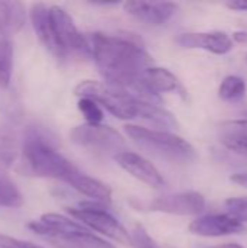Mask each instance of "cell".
I'll use <instances>...</instances> for the list:
<instances>
[{
	"label": "cell",
	"instance_id": "19",
	"mask_svg": "<svg viewBox=\"0 0 247 248\" xmlns=\"http://www.w3.org/2000/svg\"><path fill=\"white\" fill-rule=\"evenodd\" d=\"M218 94L223 100L237 102L246 94V83L239 76H227L220 84Z\"/></svg>",
	"mask_w": 247,
	"mask_h": 248
},
{
	"label": "cell",
	"instance_id": "18",
	"mask_svg": "<svg viewBox=\"0 0 247 248\" xmlns=\"http://www.w3.org/2000/svg\"><path fill=\"white\" fill-rule=\"evenodd\" d=\"M13 73V44L7 38H0V90L10 86Z\"/></svg>",
	"mask_w": 247,
	"mask_h": 248
},
{
	"label": "cell",
	"instance_id": "1",
	"mask_svg": "<svg viewBox=\"0 0 247 248\" xmlns=\"http://www.w3.org/2000/svg\"><path fill=\"white\" fill-rule=\"evenodd\" d=\"M90 55L108 86L131 92L153 64L143 42L130 35L96 32L90 38Z\"/></svg>",
	"mask_w": 247,
	"mask_h": 248
},
{
	"label": "cell",
	"instance_id": "5",
	"mask_svg": "<svg viewBox=\"0 0 247 248\" xmlns=\"http://www.w3.org/2000/svg\"><path fill=\"white\" fill-rule=\"evenodd\" d=\"M51 31L54 39V57L66 60L74 55H89L90 46L83 33L76 26L71 16L60 6H49Z\"/></svg>",
	"mask_w": 247,
	"mask_h": 248
},
{
	"label": "cell",
	"instance_id": "11",
	"mask_svg": "<svg viewBox=\"0 0 247 248\" xmlns=\"http://www.w3.org/2000/svg\"><path fill=\"white\" fill-rule=\"evenodd\" d=\"M189 231L199 237H224L243 231V222L230 214H210L192 221Z\"/></svg>",
	"mask_w": 247,
	"mask_h": 248
},
{
	"label": "cell",
	"instance_id": "16",
	"mask_svg": "<svg viewBox=\"0 0 247 248\" xmlns=\"http://www.w3.org/2000/svg\"><path fill=\"white\" fill-rule=\"evenodd\" d=\"M48 243L55 248H115L111 243L100 238L84 227L76 232H70L63 237L49 240Z\"/></svg>",
	"mask_w": 247,
	"mask_h": 248
},
{
	"label": "cell",
	"instance_id": "22",
	"mask_svg": "<svg viewBox=\"0 0 247 248\" xmlns=\"http://www.w3.org/2000/svg\"><path fill=\"white\" fill-rule=\"evenodd\" d=\"M220 142L227 150L247 157V134H226Z\"/></svg>",
	"mask_w": 247,
	"mask_h": 248
},
{
	"label": "cell",
	"instance_id": "26",
	"mask_svg": "<svg viewBox=\"0 0 247 248\" xmlns=\"http://www.w3.org/2000/svg\"><path fill=\"white\" fill-rule=\"evenodd\" d=\"M227 7L234 9V10H245V12H247V0H236V1H230V3H227Z\"/></svg>",
	"mask_w": 247,
	"mask_h": 248
},
{
	"label": "cell",
	"instance_id": "20",
	"mask_svg": "<svg viewBox=\"0 0 247 248\" xmlns=\"http://www.w3.org/2000/svg\"><path fill=\"white\" fill-rule=\"evenodd\" d=\"M77 108H79L80 113L84 116L86 124H100L102 122L103 110H102V108L96 102H93L90 99L82 97L79 100V103H77Z\"/></svg>",
	"mask_w": 247,
	"mask_h": 248
},
{
	"label": "cell",
	"instance_id": "3",
	"mask_svg": "<svg viewBox=\"0 0 247 248\" xmlns=\"http://www.w3.org/2000/svg\"><path fill=\"white\" fill-rule=\"evenodd\" d=\"M124 131L140 148L159 158L172 163H189L195 158V148L186 140L170 131L138 125H125Z\"/></svg>",
	"mask_w": 247,
	"mask_h": 248
},
{
	"label": "cell",
	"instance_id": "21",
	"mask_svg": "<svg viewBox=\"0 0 247 248\" xmlns=\"http://www.w3.org/2000/svg\"><path fill=\"white\" fill-rule=\"evenodd\" d=\"M130 241L131 248H160V246L150 237V234L141 224L134 225V228L130 232Z\"/></svg>",
	"mask_w": 247,
	"mask_h": 248
},
{
	"label": "cell",
	"instance_id": "27",
	"mask_svg": "<svg viewBox=\"0 0 247 248\" xmlns=\"http://www.w3.org/2000/svg\"><path fill=\"white\" fill-rule=\"evenodd\" d=\"M233 38H234V41H237V42H247V32H243V31L234 32V33H233Z\"/></svg>",
	"mask_w": 247,
	"mask_h": 248
},
{
	"label": "cell",
	"instance_id": "15",
	"mask_svg": "<svg viewBox=\"0 0 247 248\" xmlns=\"http://www.w3.org/2000/svg\"><path fill=\"white\" fill-rule=\"evenodd\" d=\"M26 9L22 1L0 0V35L3 38L16 35L25 25Z\"/></svg>",
	"mask_w": 247,
	"mask_h": 248
},
{
	"label": "cell",
	"instance_id": "13",
	"mask_svg": "<svg viewBox=\"0 0 247 248\" xmlns=\"http://www.w3.org/2000/svg\"><path fill=\"white\" fill-rule=\"evenodd\" d=\"M176 42L183 48H201L217 55H224L233 49V39L223 31L202 33H181Z\"/></svg>",
	"mask_w": 247,
	"mask_h": 248
},
{
	"label": "cell",
	"instance_id": "7",
	"mask_svg": "<svg viewBox=\"0 0 247 248\" xmlns=\"http://www.w3.org/2000/svg\"><path fill=\"white\" fill-rule=\"evenodd\" d=\"M70 141L77 147L98 155H112L125 151L122 135L103 124H82L71 129Z\"/></svg>",
	"mask_w": 247,
	"mask_h": 248
},
{
	"label": "cell",
	"instance_id": "17",
	"mask_svg": "<svg viewBox=\"0 0 247 248\" xmlns=\"http://www.w3.org/2000/svg\"><path fill=\"white\" fill-rule=\"evenodd\" d=\"M31 22L32 28L41 41V44L54 55V39H52V31H51V15H49V6L45 3H33L31 6Z\"/></svg>",
	"mask_w": 247,
	"mask_h": 248
},
{
	"label": "cell",
	"instance_id": "23",
	"mask_svg": "<svg viewBox=\"0 0 247 248\" xmlns=\"http://www.w3.org/2000/svg\"><path fill=\"white\" fill-rule=\"evenodd\" d=\"M226 206H227L230 215L236 217L242 222L247 221V196L227 199L226 201Z\"/></svg>",
	"mask_w": 247,
	"mask_h": 248
},
{
	"label": "cell",
	"instance_id": "14",
	"mask_svg": "<svg viewBox=\"0 0 247 248\" xmlns=\"http://www.w3.org/2000/svg\"><path fill=\"white\" fill-rule=\"evenodd\" d=\"M66 183L70 187H73L74 190H77L80 195H84V196L90 198L96 203L109 205L111 201H112V190L106 183H103L99 179H95V177L80 171L77 167L67 177Z\"/></svg>",
	"mask_w": 247,
	"mask_h": 248
},
{
	"label": "cell",
	"instance_id": "2",
	"mask_svg": "<svg viewBox=\"0 0 247 248\" xmlns=\"http://www.w3.org/2000/svg\"><path fill=\"white\" fill-rule=\"evenodd\" d=\"M22 153L25 163L35 176L55 179L66 183L76 166L68 161L47 138L36 129H29L23 138Z\"/></svg>",
	"mask_w": 247,
	"mask_h": 248
},
{
	"label": "cell",
	"instance_id": "10",
	"mask_svg": "<svg viewBox=\"0 0 247 248\" xmlns=\"http://www.w3.org/2000/svg\"><path fill=\"white\" fill-rule=\"evenodd\" d=\"M114 158L122 170H125L128 174H131L134 179L140 180L141 183L154 189H160L165 186V179L162 173L156 169L153 163H150L143 155L125 150L116 154Z\"/></svg>",
	"mask_w": 247,
	"mask_h": 248
},
{
	"label": "cell",
	"instance_id": "4",
	"mask_svg": "<svg viewBox=\"0 0 247 248\" xmlns=\"http://www.w3.org/2000/svg\"><path fill=\"white\" fill-rule=\"evenodd\" d=\"M74 94L80 99H90L96 102L102 109H106L111 115L122 121L140 119L143 99L135 97L130 92L118 87H112L95 80H83L74 87Z\"/></svg>",
	"mask_w": 247,
	"mask_h": 248
},
{
	"label": "cell",
	"instance_id": "6",
	"mask_svg": "<svg viewBox=\"0 0 247 248\" xmlns=\"http://www.w3.org/2000/svg\"><path fill=\"white\" fill-rule=\"evenodd\" d=\"M68 214L74 221L82 224L89 231L108 237L112 241L125 247L131 246L130 232L100 203H80L77 208H70Z\"/></svg>",
	"mask_w": 247,
	"mask_h": 248
},
{
	"label": "cell",
	"instance_id": "8",
	"mask_svg": "<svg viewBox=\"0 0 247 248\" xmlns=\"http://www.w3.org/2000/svg\"><path fill=\"white\" fill-rule=\"evenodd\" d=\"M147 209L179 217H194L205 211V198L194 190L179 192L156 198L147 203Z\"/></svg>",
	"mask_w": 247,
	"mask_h": 248
},
{
	"label": "cell",
	"instance_id": "28",
	"mask_svg": "<svg viewBox=\"0 0 247 248\" xmlns=\"http://www.w3.org/2000/svg\"><path fill=\"white\" fill-rule=\"evenodd\" d=\"M210 248H245L240 244H236V243H227V244H220V246H214V247Z\"/></svg>",
	"mask_w": 247,
	"mask_h": 248
},
{
	"label": "cell",
	"instance_id": "9",
	"mask_svg": "<svg viewBox=\"0 0 247 248\" xmlns=\"http://www.w3.org/2000/svg\"><path fill=\"white\" fill-rule=\"evenodd\" d=\"M13 158L15 148L10 138L0 134V208L16 209L23 205V196L7 171Z\"/></svg>",
	"mask_w": 247,
	"mask_h": 248
},
{
	"label": "cell",
	"instance_id": "24",
	"mask_svg": "<svg viewBox=\"0 0 247 248\" xmlns=\"http://www.w3.org/2000/svg\"><path fill=\"white\" fill-rule=\"evenodd\" d=\"M0 248H44L38 244L29 243V241H23L19 238H13L4 234H0Z\"/></svg>",
	"mask_w": 247,
	"mask_h": 248
},
{
	"label": "cell",
	"instance_id": "12",
	"mask_svg": "<svg viewBox=\"0 0 247 248\" xmlns=\"http://www.w3.org/2000/svg\"><path fill=\"white\" fill-rule=\"evenodd\" d=\"M124 10L150 26H159L166 23L178 12V4L170 1H125Z\"/></svg>",
	"mask_w": 247,
	"mask_h": 248
},
{
	"label": "cell",
	"instance_id": "25",
	"mask_svg": "<svg viewBox=\"0 0 247 248\" xmlns=\"http://www.w3.org/2000/svg\"><path fill=\"white\" fill-rule=\"evenodd\" d=\"M220 126H223L227 131V134H247V118L226 121L221 122Z\"/></svg>",
	"mask_w": 247,
	"mask_h": 248
}]
</instances>
